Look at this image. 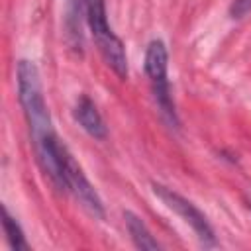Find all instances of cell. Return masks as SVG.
<instances>
[{
  "instance_id": "10",
  "label": "cell",
  "mask_w": 251,
  "mask_h": 251,
  "mask_svg": "<svg viewBox=\"0 0 251 251\" xmlns=\"http://www.w3.org/2000/svg\"><path fill=\"white\" fill-rule=\"evenodd\" d=\"M251 12V0H233L229 6L231 18H243Z\"/></svg>"
},
{
  "instance_id": "4",
  "label": "cell",
  "mask_w": 251,
  "mask_h": 251,
  "mask_svg": "<svg viewBox=\"0 0 251 251\" xmlns=\"http://www.w3.org/2000/svg\"><path fill=\"white\" fill-rule=\"evenodd\" d=\"M61 169H63L67 192H73L92 216L104 218V204H102L96 188L90 184L82 167L76 163V159L73 157V153L69 151V147L65 143H61Z\"/></svg>"
},
{
  "instance_id": "8",
  "label": "cell",
  "mask_w": 251,
  "mask_h": 251,
  "mask_svg": "<svg viewBox=\"0 0 251 251\" xmlns=\"http://www.w3.org/2000/svg\"><path fill=\"white\" fill-rule=\"evenodd\" d=\"M124 220H126V226H127V231L135 243L137 249H147V251H153V249H159V241L151 235L149 227L145 226V222L135 216L133 212H124Z\"/></svg>"
},
{
  "instance_id": "9",
  "label": "cell",
  "mask_w": 251,
  "mask_h": 251,
  "mask_svg": "<svg viewBox=\"0 0 251 251\" xmlns=\"http://www.w3.org/2000/svg\"><path fill=\"white\" fill-rule=\"evenodd\" d=\"M2 226H4L6 239H8V243H10V247H12L14 251H27V249H29V245H27V241H25V237H24V231H22L20 224L8 214L6 208L2 210Z\"/></svg>"
},
{
  "instance_id": "6",
  "label": "cell",
  "mask_w": 251,
  "mask_h": 251,
  "mask_svg": "<svg viewBox=\"0 0 251 251\" xmlns=\"http://www.w3.org/2000/svg\"><path fill=\"white\" fill-rule=\"evenodd\" d=\"M73 116L76 120V124L94 139H104L108 135V129H106V124L96 108V104L86 96V94H80L76 104H75V110H73Z\"/></svg>"
},
{
  "instance_id": "7",
  "label": "cell",
  "mask_w": 251,
  "mask_h": 251,
  "mask_svg": "<svg viewBox=\"0 0 251 251\" xmlns=\"http://www.w3.org/2000/svg\"><path fill=\"white\" fill-rule=\"evenodd\" d=\"M82 18H86V0H65V33L71 49L82 51Z\"/></svg>"
},
{
  "instance_id": "1",
  "label": "cell",
  "mask_w": 251,
  "mask_h": 251,
  "mask_svg": "<svg viewBox=\"0 0 251 251\" xmlns=\"http://www.w3.org/2000/svg\"><path fill=\"white\" fill-rule=\"evenodd\" d=\"M16 76H18L16 78L18 80V98H20V104H22L25 122L29 126L33 147H37L49 135L55 133L53 122H51V114H49V108L45 104L39 71H37V67H35L33 61L20 59Z\"/></svg>"
},
{
  "instance_id": "5",
  "label": "cell",
  "mask_w": 251,
  "mask_h": 251,
  "mask_svg": "<svg viewBox=\"0 0 251 251\" xmlns=\"http://www.w3.org/2000/svg\"><path fill=\"white\" fill-rule=\"evenodd\" d=\"M145 75L151 82V92L153 96H167L171 94V84H169V53H167V45L163 39H153L147 45L145 51V63H143Z\"/></svg>"
},
{
  "instance_id": "3",
  "label": "cell",
  "mask_w": 251,
  "mask_h": 251,
  "mask_svg": "<svg viewBox=\"0 0 251 251\" xmlns=\"http://www.w3.org/2000/svg\"><path fill=\"white\" fill-rule=\"evenodd\" d=\"M151 188H153L155 196H157L169 210H173L178 218H182L184 224H188V226L194 229L196 237H198L206 247H216V245H218L214 227L210 226L208 218H206L190 200H186L184 196H180V194L175 192L173 188L163 186V184H157V182H153Z\"/></svg>"
},
{
  "instance_id": "2",
  "label": "cell",
  "mask_w": 251,
  "mask_h": 251,
  "mask_svg": "<svg viewBox=\"0 0 251 251\" xmlns=\"http://www.w3.org/2000/svg\"><path fill=\"white\" fill-rule=\"evenodd\" d=\"M86 24L90 27L92 39L104 59V63L120 76H127V55L122 39L112 31L106 16V2L104 0H86Z\"/></svg>"
}]
</instances>
